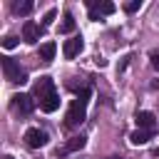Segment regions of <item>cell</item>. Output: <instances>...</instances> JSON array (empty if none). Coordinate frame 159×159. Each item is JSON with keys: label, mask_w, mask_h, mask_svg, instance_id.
<instances>
[{"label": "cell", "mask_w": 159, "mask_h": 159, "mask_svg": "<svg viewBox=\"0 0 159 159\" xmlns=\"http://www.w3.org/2000/svg\"><path fill=\"white\" fill-rule=\"evenodd\" d=\"M154 157H159V147H157V149H154Z\"/></svg>", "instance_id": "obj_20"}, {"label": "cell", "mask_w": 159, "mask_h": 159, "mask_svg": "<svg viewBox=\"0 0 159 159\" xmlns=\"http://www.w3.org/2000/svg\"><path fill=\"white\" fill-rule=\"evenodd\" d=\"M2 159H12V157H2Z\"/></svg>", "instance_id": "obj_22"}, {"label": "cell", "mask_w": 159, "mask_h": 159, "mask_svg": "<svg viewBox=\"0 0 159 159\" xmlns=\"http://www.w3.org/2000/svg\"><path fill=\"white\" fill-rule=\"evenodd\" d=\"M149 57H152V67H154V70H159V52H152Z\"/></svg>", "instance_id": "obj_19"}, {"label": "cell", "mask_w": 159, "mask_h": 159, "mask_svg": "<svg viewBox=\"0 0 159 159\" xmlns=\"http://www.w3.org/2000/svg\"><path fill=\"white\" fill-rule=\"evenodd\" d=\"M57 107H60V97H57V92H52L50 97H45V99L40 102V109H42V112H47V114H50V112H55Z\"/></svg>", "instance_id": "obj_10"}, {"label": "cell", "mask_w": 159, "mask_h": 159, "mask_svg": "<svg viewBox=\"0 0 159 159\" xmlns=\"http://www.w3.org/2000/svg\"><path fill=\"white\" fill-rule=\"evenodd\" d=\"M137 127L152 132V129L157 127V117H154L152 112H137Z\"/></svg>", "instance_id": "obj_9"}, {"label": "cell", "mask_w": 159, "mask_h": 159, "mask_svg": "<svg viewBox=\"0 0 159 159\" xmlns=\"http://www.w3.org/2000/svg\"><path fill=\"white\" fill-rule=\"evenodd\" d=\"M12 12L15 15H30L32 12V0H17L12 5Z\"/></svg>", "instance_id": "obj_13"}, {"label": "cell", "mask_w": 159, "mask_h": 159, "mask_svg": "<svg viewBox=\"0 0 159 159\" xmlns=\"http://www.w3.org/2000/svg\"><path fill=\"white\" fill-rule=\"evenodd\" d=\"M139 7H142V0H132V2H127V5H124V10H127V12H137Z\"/></svg>", "instance_id": "obj_17"}, {"label": "cell", "mask_w": 159, "mask_h": 159, "mask_svg": "<svg viewBox=\"0 0 159 159\" xmlns=\"http://www.w3.org/2000/svg\"><path fill=\"white\" fill-rule=\"evenodd\" d=\"M55 52H57L55 42H45V45H40V60H42V62H52V60H55Z\"/></svg>", "instance_id": "obj_11"}, {"label": "cell", "mask_w": 159, "mask_h": 159, "mask_svg": "<svg viewBox=\"0 0 159 159\" xmlns=\"http://www.w3.org/2000/svg\"><path fill=\"white\" fill-rule=\"evenodd\" d=\"M99 12H102V15H112V12H114V5H112V2L92 0V2H89V17H92V20H97V15H99Z\"/></svg>", "instance_id": "obj_8"}, {"label": "cell", "mask_w": 159, "mask_h": 159, "mask_svg": "<svg viewBox=\"0 0 159 159\" xmlns=\"http://www.w3.org/2000/svg\"><path fill=\"white\" fill-rule=\"evenodd\" d=\"M82 47H84L82 37H80V35H75V37L65 40V47H62V52H65V57H67V60H72V57H77V55L82 52Z\"/></svg>", "instance_id": "obj_6"}, {"label": "cell", "mask_w": 159, "mask_h": 159, "mask_svg": "<svg viewBox=\"0 0 159 159\" xmlns=\"http://www.w3.org/2000/svg\"><path fill=\"white\" fill-rule=\"evenodd\" d=\"M25 144H27L30 149H40V147H45V144H47V134H45L42 129L32 127V129H27V132H25Z\"/></svg>", "instance_id": "obj_4"}, {"label": "cell", "mask_w": 159, "mask_h": 159, "mask_svg": "<svg viewBox=\"0 0 159 159\" xmlns=\"http://www.w3.org/2000/svg\"><path fill=\"white\" fill-rule=\"evenodd\" d=\"M87 102H89V89L84 87V89H80L77 99H72V104H70V109H67V114H65V124H67V127H77V124L84 122Z\"/></svg>", "instance_id": "obj_1"}, {"label": "cell", "mask_w": 159, "mask_h": 159, "mask_svg": "<svg viewBox=\"0 0 159 159\" xmlns=\"http://www.w3.org/2000/svg\"><path fill=\"white\" fill-rule=\"evenodd\" d=\"M12 107L17 112H22V114H30L35 109V97L32 94H15L12 97Z\"/></svg>", "instance_id": "obj_5"}, {"label": "cell", "mask_w": 159, "mask_h": 159, "mask_svg": "<svg viewBox=\"0 0 159 159\" xmlns=\"http://www.w3.org/2000/svg\"><path fill=\"white\" fill-rule=\"evenodd\" d=\"M40 35H42V27H40V25H35L32 20H27V22L22 25V40H25V42L35 45V42L40 40Z\"/></svg>", "instance_id": "obj_7"}, {"label": "cell", "mask_w": 159, "mask_h": 159, "mask_svg": "<svg viewBox=\"0 0 159 159\" xmlns=\"http://www.w3.org/2000/svg\"><path fill=\"white\" fill-rule=\"evenodd\" d=\"M55 92V82H52V77H40L37 82H35V89H32V97L37 99V102H42L45 97H50Z\"/></svg>", "instance_id": "obj_3"}, {"label": "cell", "mask_w": 159, "mask_h": 159, "mask_svg": "<svg viewBox=\"0 0 159 159\" xmlns=\"http://www.w3.org/2000/svg\"><path fill=\"white\" fill-rule=\"evenodd\" d=\"M107 159H119V157H107Z\"/></svg>", "instance_id": "obj_21"}, {"label": "cell", "mask_w": 159, "mask_h": 159, "mask_svg": "<svg viewBox=\"0 0 159 159\" xmlns=\"http://www.w3.org/2000/svg\"><path fill=\"white\" fill-rule=\"evenodd\" d=\"M55 15H57L55 10H47V12H45V17H42V27H47V25H52V20H55Z\"/></svg>", "instance_id": "obj_18"}, {"label": "cell", "mask_w": 159, "mask_h": 159, "mask_svg": "<svg viewBox=\"0 0 159 159\" xmlns=\"http://www.w3.org/2000/svg\"><path fill=\"white\" fill-rule=\"evenodd\" d=\"M149 139H152V132H147V129H137V132L129 134V142L137 144V147H139V144H147Z\"/></svg>", "instance_id": "obj_12"}, {"label": "cell", "mask_w": 159, "mask_h": 159, "mask_svg": "<svg viewBox=\"0 0 159 159\" xmlns=\"http://www.w3.org/2000/svg\"><path fill=\"white\" fill-rule=\"evenodd\" d=\"M72 30H75V17H72L70 12H65V17H62V22H60V32L67 35V32H72Z\"/></svg>", "instance_id": "obj_14"}, {"label": "cell", "mask_w": 159, "mask_h": 159, "mask_svg": "<svg viewBox=\"0 0 159 159\" xmlns=\"http://www.w3.org/2000/svg\"><path fill=\"white\" fill-rule=\"evenodd\" d=\"M84 144H87L84 137H72V139L67 142V152H77V149H82Z\"/></svg>", "instance_id": "obj_15"}, {"label": "cell", "mask_w": 159, "mask_h": 159, "mask_svg": "<svg viewBox=\"0 0 159 159\" xmlns=\"http://www.w3.org/2000/svg\"><path fill=\"white\" fill-rule=\"evenodd\" d=\"M0 65H2V72H5V80L7 82H12V84H25L27 82L25 70H20V65L12 57H0Z\"/></svg>", "instance_id": "obj_2"}, {"label": "cell", "mask_w": 159, "mask_h": 159, "mask_svg": "<svg viewBox=\"0 0 159 159\" xmlns=\"http://www.w3.org/2000/svg\"><path fill=\"white\" fill-rule=\"evenodd\" d=\"M15 45H17V37H15V35H7V37L2 40V47H5V50H12Z\"/></svg>", "instance_id": "obj_16"}]
</instances>
